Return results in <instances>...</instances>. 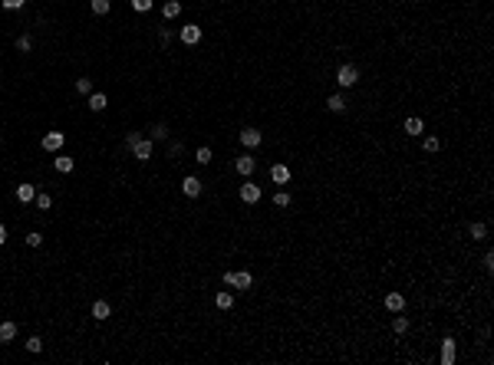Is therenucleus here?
<instances>
[{"label":"nucleus","mask_w":494,"mask_h":365,"mask_svg":"<svg viewBox=\"0 0 494 365\" xmlns=\"http://www.w3.org/2000/svg\"><path fill=\"white\" fill-rule=\"evenodd\" d=\"M336 82H339V86H343V89L356 86V82H359V69H356L353 63H343V66H339V69H336Z\"/></svg>","instance_id":"nucleus-1"},{"label":"nucleus","mask_w":494,"mask_h":365,"mask_svg":"<svg viewBox=\"0 0 494 365\" xmlns=\"http://www.w3.org/2000/svg\"><path fill=\"white\" fill-rule=\"evenodd\" d=\"M224 283H228V286H237V290H251L254 277H251L247 270H237V273H224Z\"/></svg>","instance_id":"nucleus-2"},{"label":"nucleus","mask_w":494,"mask_h":365,"mask_svg":"<svg viewBox=\"0 0 494 365\" xmlns=\"http://www.w3.org/2000/svg\"><path fill=\"white\" fill-rule=\"evenodd\" d=\"M132 155H135V158H139V161H149L152 155H155V145H152L149 138H139V142L132 145Z\"/></svg>","instance_id":"nucleus-3"},{"label":"nucleus","mask_w":494,"mask_h":365,"mask_svg":"<svg viewBox=\"0 0 494 365\" xmlns=\"http://www.w3.org/2000/svg\"><path fill=\"white\" fill-rule=\"evenodd\" d=\"M181 194H185V198H198V194H201V178L185 175V181H181Z\"/></svg>","instance_id":"nucleus-4"},{"label":"nucleus","mask_w":494,"mask_h":365,"mask_svg":"<svg viewBox=\"0 0 494 365\" xmlns=\"http://www.w3.org/2000/svg\"><path fill=\"white\" fill-rule=\"evenodd\" d=\"M181 43H185V46H195V43H201V26H195V23L181 26Z\"/></svg>","instance_id":"nucleus-5"},{"label":"nucleus","mask_w":494,"mask_h":365,"mask_svg":"<svg viewBox=\"0 0 494 365\" xmlns=\"http://www.w3.org/2000/svg\"><path fill=\"white\" fill-rule=\"evenodd\" d=\"M385 310H389V313H402V310H405V296H402L399 290L385 293Z\"/></svg>","instance_id":"nucleus-6"},{"label":"nucleus","mask_w":494,"mask_h":365,"mask_svg":"<svg viewBox=\"0 0 494 365\" xmlns=\"http://www.w3.org/2000/svg\"><path fill=\"white\" fill-rule=\"evenodd\" d=\"M63 142H66L63 132H47V135H43V148H47V151H60V148H63Z\"/></svg>","instance_id":"nucleus-7"},{"label":"nucleus","mask_w":494,"mask_h":365,"mask_svg":"<svg viewBox=\"0 0 494 365\" xmlns=\"http://www.w3.org/2000/svg\"><path fill=\"white\" fill-rule=\"evenodd\" d=\"M402 132L415 138V135H422V132H425V122L418 119V115H412V119H405V122H402Z\"/></svg>","instance_id":"nucleus-8"},{"label":"nucleus","mask_w":494,"mask_h":365,"mask_svg":"<svg viewBox=\"0 0 494 365\" xmlns=\"http://www.w3.org/2000/svg\"><path fill=\"white\" fill-rule=\"evenodd\" d=\"M234 168H237V175H244V178H251L254 175V168H257V161L251 158V155H241V158L234 161Z\"/></svg>","instance_id":"nucleus-9"},{"label":"nucleus","mask_w":494,"mask_h":365,"mask_svg":"<svg viewBox=\"0 0 494 365\" xmlns=\"http://www.w3.org/2000/svg\"><path fill=\"white\" fill-rule=\"evenodd\" d=\"M241 201L244 204H257L260 201V184H241Z\"/></svg>","instance_id":"nucleus-10"},{"label":"nucleus","mask_w":494,"mask_h":365,"mask_svg":"<svg viewBox=\"0 0 494 365\" xmlns=\"http://www.w3.org/2000/svg\"><path fill=\"white\" fill-rule=\"evenodd\" d=\"M241 142L247 145V148H257V145L264 142V132H257V128H244V132H241Z\"/></svg>","instance_id":"nucleus-11"},{"label":"nucleus","mask_w":494,"mask_h":365,"mask_svg":"<svg viewBox=\"0 0 494 365\" xmlns=\"http://www.w3.org/2000/svg\"><path fill=\"white\" fill-rule=\"evenodd\" d=\"M438 362H441V365H451V362H455V339H445V342H441Z\"/></svg>","instance_id":"nucleus-12"},{"label":"nucleus","mask_w":494,"mask_h":365,"mask_svg":"<svg viewBox=\"0 0 494 365\" xmlns=\"http://www.w3.org/2000/svg\"><path fill=\"white\" fill-rule=\"evenodd\" d=\"M53 168L60 171V175H70L73 168H76V161H73L70 155H60V158H53Z\"/></svg>","instance_id":"nucleus-13"},{"label":"nucleus","mask_w":494,"mask_h":365,"mask_svg":"<svg viewBox=\"0 0 494 365\" xmlns=\"http://www.w3.org/2000/svg\"><path fill=\"white\" fill-rule=\"evenodd\" d=\"M270 178H274V184H287L290 181V168L287 165H274L270 168Z\"/></svg>","instance_id":"nucleus-14"},{"label":"nucleus","mask_w":494,"mask_h":365,"mask_svg":"<svg viewBox=\"0 0 494 365\" xmlns=\"http://www.w3.org/2000/svg\"><path fill=\"white\" fill-rule=\"evenodd\" d=\"M33 198H37V188H33V184H17V201L30 204Z\"/></svg>","instance_id":"nucleus-15"},{"label":"nucleus","mask_w":494,"mask_h":365,"mask_svg":"<svg viewBox=\"0 0 494 365\" xmlns=\"http://www.w3.org/2000/svg\"><path fill=\"white\" fill-rule=\"evenodd\" d=\"M106 105H109L106 92H93V95H89V109H93V112H106Z\"/></svg>","instance_id":"nucleus-16"},{"label":"nucleus","mask_w":494,"mask_h":365,"mask_svg":"<svg viewBox=\"0 0 494 365\" xmlns=\"http://www.w3.org/2000/svg\"><path fill=\"white\" fill-rule=\"evenodd\" d=\"M109 316H112L109 303H106V300H96L93 303V319H109Z\"/></svg>","instance_id":"nucleus-17"},{"label":"nucleus","mask_w":494,"mask_h":365,"mask_svg":"<svg viewBox=\"0 0 494 365\" xmlns=\"http://www.w3.org/2000/svg\"><path fill=\"white\" fill-rule=\"evenodd\" d=\"M17 339V326L14 323H0V342H14Z\"/></svg>","instance_id":"nucleus-18"},{"label":"nucleus","mask_w":494,"mask_h":365,"mask_svg":"<svg viewBox=\"0 0 494 365\" xmlns=\"http://www.w3.org/2000/svg\"><path fill=\"white\" fill-rule=\"evenodd\" d=\"M326 109L329 112H346V99H343V95H329V99H326Z\"/></svg>","instance_id":"nucleus-19"},{"label":"nucleus","mask_w":494,"mask_h":365,"mask_svg":"<svg viewBox=\"0 0 494 365\" xmlns=\"http://www.w3.org/2000/svg\"><path fill=\"white\" fill-rule=\"evenodd\" d=\"M214 306H218V310H231V306H234V296L231 293H218L214 296Z\"/></svg>","instance_id":"nucleus-20"},{"label":"nucleus","mask_w":494,"mask_h":365,"mask_svg":"<svg viewBox=\"0 0 494 365\" xmlns=\"http://www.w3.org/2000/svg\"><path fill=\"white\" fill-rule=\"evenodd\" d=\"M422 148L428 151V155H435V151L441 148V142H438V138H435V135H425V138H422Z\"/></svg>","instance_id":"nucleus-21"},{"label":"nucleus","mask_w":494,"mask_h":365,"mask_svg":"<svg viewBox=\"0 0 494 365\" xmlns=\"http://www.w3.org/2000/svg\"><path fill=\"white\" fill-rule=\"evenodd\" d=\"M392 333H395V336L408 333V319H405V316H399V313H395V319H392Z\"/></svg>","instance_id":"nucleus-22"},{"label":"nucleus","mask_w":494,"mask_h":365,"mask_svg":"<svg viewBox=\"0 0 494 365\" xmlns=\"http://www.w3.org/2000/svg\"><path fill=\"white\" fill-rule=\"evenodd\" d=\"M162 13L168 16V20H172V16H178V13H181V3H178V0H168V3L162 7Z\"/></svg>","instance_id":"nucleus-23"},{"label":"nucleus","mask_w":494,"mask_h":365,"mask_svg":"<svg viewBox=\"0 0 494 365\" xmlns=\"http://www.w3.org/2000/svg\"><path fill=\"white\" fill-rule=\"evenodd\" d=\"M109 7H112V0H93V13H99V16L109 13Z\"/></svg>","instance_id":"nucleus-24"},{"label":"nucleus","mask_w":494,"mask_h":365,"mask_svg":"<svg viewBox=\"0 0 494 365\" xmlns=\"http://www.w3.org/2000/svg\"><path fill=\"white\" fill-rule=\"evenodd\" d=\"M195 161H198V165H211V148H198L195 151Z\"/></svg>","instance_id":"nucleus-25"},{"label":"nucleus","mask_w":494,"mask_h":365,"mask_svg":"<svg viewBox=\"0 0 494 365\" xmlns=\"http://www.w3.org/2000/svg\"><path fill=\"white\" fill-rule=\"evenodd\" d=\"M76 92L79 95H89V92H93V79H76Z\"/></svg>","instance_id":"nucleus-26"},{"label":"nucleus","mask_w":494,"mask_h":365,"mask_svg":"<svg viewBox=\"0 0 494 365\" xmlns=\"http://www.w3.org/2000/svg\"><path fill=\"white\" fill-rule=\"evenodd\" d=\"M471 237H474V240H484L487 237V227H484V224H471Z\"/></svg>","instance_id":"nucleus-27"},{"label":"nucleus","mask_w":494,"mask_h":365,"mask_svg":"<svg viewBox=\"0 0 494 365\" xmlns=\"http://www.w3.org/2000/svg\"><path fill=\"white\" fill-rule=\"evenodd\" d=\"M274 204L277 207H290V194H287V191H277V194H274Z\"/></svg>","instance_id":"nucleus-28"},{"label":"nucleus","mask_w":494,"mask_h":365,"mask_svg":"<svg viewBox=\"0 0 494 365\" xmlns=\"http://www.w3.org/2000/svg\"><path fill=\"white\" fill-rule=\"evenodd\" d=\"M33 201H37V207H40V211H50V204H53V198H50V194H37Z\"/></svg>","instance_id":"nucleus-29"},{"label":"nucleus","mask_w":494,"mask_h":365,"mask_svg":"<svg viewBox=\"0 0 494 365\" xmlns=\"http://www.w3.org/2000/svg\"><path fill=\"white\" fill-rule=\"evenodd\" d=\"M43 349V339H40V336H30V339H27V352H40Z\"/></svg>","instance_id":"nucleus-30"},{"label":"nucleus","mask_w":494,"mask_h":365,"mask_svg":"<svg viewBox=\"0 0 494 365\" xmlns=\"http://www.w3.org/2000/svg\"><path fill=\"white\" fill-rule=\"evenodd\" d=\"M152 3H155V0H132V10L145 13V10H152Z\"/></svg>","instance_id":"nucleus-31"},{"label":"nucleus","mask_w":494,"mask_h":365,"mask_svg":"<svg viewBox=\"0 0 494 365\" xmlns=\"http://www.w3.org/2000/svg\"><path fill=\"white\" fill-rule=\"evenodd\" d=\"M30 46H33V40L27 36V33H24V36H17V49H24V53H30Z\"/></svg>","instance_id":"nucleus-32"},{"label":"nucleus","mask_w":494,"mask_h":365,"mask_svg":"<svg viewBox=\"0 0 494 365\" xmlns=\"http://www.w3.org/2000/svg\"><path fill=\"white\" fill-rule=\"evenodd\" d=\"M152 138H168V125H152Z\"/></svg>","instance_id":"nucleus-33"},{"label":"nucleus","mask_w":494,"mask_h":365,"mask_svg":"<svg viewBox=\"0 0 494 365\" xmlns=\"http://www.w3.org/2000/svg\"><path fill=\"white\" fill-rule=\"evenodd\" d=\"M27 244H30V247H40V244H43V234H37V230H33V234H27Z\"/></svg>","instance_id":"nucleus-34"},{"label":"nucleus","mask_w":494,"mask_h":365,"mask_svg":"<svg viewBox=\"0 0 494 365\" xmlns=\"http://www.w3.org/2000/svg\"><path fill=\"white\" fill-rule=\"evenodd\" d=\"M0 3H4V7H7V10H20V7H24V3H27V0H0Z\"/></svg>","instance_id":"nucleus-35"},{"label":"nucleus","mask_w":494,"mask_h":365,"mask_svg":"<svg viewBox=\"0 0 494 365\" xmlns=\"http://www.w3.org/2000/svg\"><path fill=\"white\" fill-rule=\"evenodd\" d=\"M481 263H484V270H487V273L494 270V254H491V250H487V254H484V260H481Z\"/></svg>","instance_id":"nucleus-36"},{"label":"nucleus","mask_w":494,"mask_h":365,"mask_svg":"<svg viewBox=\"0 0 494 365\" xmlns=\"http://www.w3.org/2000/svg\"><path fill=\"white\" fill-rule=\"evenodd\" d=\"M139 138H142V135H139V132H129V135H126V145H129V148H132V145H135V142H139Z\"/></svg>","instance_id":"nucleus-37"},{"label":"nucleus","mask_w":494,"mask_h":365,"mask_svg":"<svg viewBox=\"0 0 494 365\" xmlns=\"http://www.w3.org/2000/svg\"><path fill=\"white\" fill-rule=\"evenodd\" d=\"M7 244V227H4V224H0V247Z\"/></svg>","instance_id":"nucleus-38"},{"label":"nucleus","mask_w":494,"mask_h":365,"mask_svg":"<svg viewBox=\"0 0 494 365\" xmlns=\"http://www.w3.org/2000/svg\"><path fill=\"white\" fill-rule=\"evenodd\" d=\"M0 142H4V138H0Z\"/></svg>","instance_id":"nucleus-39"}]
</instances>
